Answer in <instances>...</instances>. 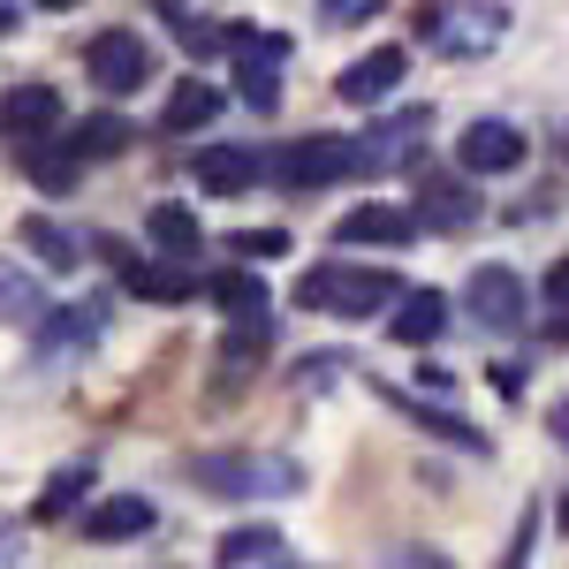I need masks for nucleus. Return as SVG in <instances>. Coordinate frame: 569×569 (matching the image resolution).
<instances>
[{
	"label": "nucleus",
	"instance_id": "f257e3e1",
	"mask_svg": "<svg viewBox=\"0 0 569 569\" xmlns=\"http://www.w3.org/2000/svg\"><path fill=\"white\" fill-rule=\"evenodd\" d=\"M190 486L228 493V501H273V493H297L305 471L289 456H259V448H228V456H190Z\"/></svg>",
	"mask_w": 569,
	"mask_h": 569
},
{
	"label": "nucleus",
	"instance_id": "f03ea898",
	"mask_svg": "<svg viewBox=\"0 0 569 569\" xmlns=\"http://www.w3.org/2000/svg\"><path fill=\"white\" fill-rule=\"evenodd\" d=\"M297 305L305 311H335V319H365V311L395 305V281L372 266H311L297 281Z\"/></svg>",
	"mask_w": 569,
	"mask_h": 569
},
{
	"label": "nucleus",
	"instance_id": "7ed1b4c3",
	"mask_svg": "<svg viewBox=\"0 0 569 569\" xmlns=\"http://www.w3.org/2000/svg\"><path fill=\"white\" fill-rule=\"evenodd\" d=\"M365 168V152H357L350 137H297V144H281V160H273V182L281 190H327V182H342Z\"/></svg>",
	"mask_w": 569,
	"mask_h": 569
},
{
	"label": "nucleus",
	"instance_id": "20e7f679",
	"mask_svg": "<svg viewBox=\"0 0 569 569\" xmlns=\"http://www.w3.org/2000/svg\"><path fill=\"white\" fill-rule=\"evenodd\" d=\"M228 61H236V84L251 107H273L281 99V61H289V39L281 31H228Z\"/></svg>",
	"mask_w": 569,
	"mask_h": 569
},
{
	"label": "nucleus",
	"instance_id": "39448f33",
	"mask_svg": "<svg viewBox=\"0 0 569 569\" xmlns=\"http://www.w3.org/2000/svg\"><path fill=\"white\" fill-rule=\"evenodd\" d=\"M463 305H471V327H493V335H509V327H525V281H517V266H471V289H463Z\"/></svg>",
	"mask_w": 569,
	"mask_h": 569
},
{
	"label": "nucleus",
	"instance_id": "423d86ee",
	"mask_svg": "<svg viewBox=\"0 0 569 569\" xmlns=\"http://www.w3.org/2000/svg\"><path fill=\"white\" fill-rule=\"evenodd\" d=\"M456 168L463 176H509V168H525V130L517 122H471V130L456 137Z\"/></svg>",
	"mask_w": 569,
	"mask_h": 569
},
{
	"label": "nucleus",
	"instance_id": "0eeeda50",
	"mask_svg": "<svg viewBox=\"0 0 569 569\" xmlns=\"http://www.w3.org/2000/svg\"><path fill=\"white\" fill-rule=\"evenodd\" d=\"M84 69H91V84L99 91H137L144 77H152V53H144V39L137 31H107V39H91V53H84Z\"/></svg>",
	"mask_w": 569,
	"mask_h": 569
},
{
	"label": "nucleus",
	"instance_id": "6e6552de",
	"mask_svg": "<svg viewBox=\"0 0 569 569\" xmlns=\"http://www.w3.org/2000/svg\"><path fill=\"white\" fill-rule=\"evenodd\" d=\"M53 122H61V91L53 84H16L0 99V137H16V144H46Z\"/></svg>",
	"mask_w": 569,
	"mask_h": 569
},
{
	"label": "nucleus",
	"instance_id": "1a4fd4ad",
	"mask_svg": "<svg viewBox=\"0 0 569 569\" xmlns=\"http://www.w3.org/2000/svg\"><path fill=\"white\" fill-rule=\"evenodd\" d=\"M402 69H410V53H402V46H372L365 61H350V69L335 77V91H342L350 107H380V99L402 84Z\"/></svg>",
	"mask_w": 569,
	"mask_h": 569
},
{
	"label": "nucleus",
	"instance_id": "9d476101",
	"mask_svg": "<svg viewBox=\"0 0 569 569\" xmlns=\"http://www.w3.org/2000/svg\"><path fill=\"white\" fill-rule=\"evenodd\" d=\"M144 531H152V501L144 493H107V501L84 509V539H99V547H122V539H144Z\"/></svg>",
	"mask_w": 569,
	"mask_h": 569
},
{
	"label": "nucleus",
	"instance_id": "9b49d317",
	"mask_svg": "<svg viewBox=\"0 0 569 569\" xmlns=\"http://www.w3.org/2000/svg\"><path fill=\"white\" fill-rule=\"evenodd\" d=\"M418 236V213L410 206H357V213L335 220V243L350 251V243H410Z\"/></svg>",
	"mask_w": 569,
	"mask_h": 569
},
{
	"label": "nucleus",
	"instance_id": "f8f14e48",
	"mask_svg": "<svg viewBox=\"0 0 569 569\" xmlns=\"http://www.w3.org/2000/svg\"><path fill=\"white\" fill-rule=\"evenodd\" d=\"M99 327H107V297H77V305L46 311L39 350H91V342H99Z\"/></svg>",
	"mask_w": 569,
	"mask_h": 569
},
{
	"label": "nucleus",
	"instance_id": "ddd939ff",
	"mask_svg": "<svg viewBox=\"0 0 569 569\" xmlns=\"http://www.w3.org/2000/svg\"><path fill=\"white\" fill-rule=\"evenodd\" d=\"M440 327H448V297L440 289H410V297H395V342H410V350H426L440 342Z\"/></svg>",
	"mask_w": 569,
	"mask_h": 569
},
{
	"label": "nucleus",
	"instance_id": "4468645a",
	"mask_svg": "<svg viewBox=\"0 0 569 569\" xmlns=\"http://www.w3.org/2000/svg\"><path fill=\"white\" fill-rule=\"evenodd\" d=\"M144 236H152V243H160L176 266L206 251V228H198V213H190V206H152V213H144Z\"/></svg>",
	"mask_w": 569,
	"mask_h": 569
},
{
	"label": "nucleus",
	"instance_id": "2eb2a0df",
	"mask_svg": "<svg viewBox=\"0 0 569 569\" xmlns=\"http://www.w3.org/2000/svg\"><path fill=\"white\" fill-rule=\"evenodd\" d=\"M380 402H388V410H402L410 426H426V433H440V440H456V448H471V456H486V433H479V426L448 418V410H433V402H410L402 388H380Z\"/></svg>",
	"mask_w": 569,
	"mask_h": 569
},
{
	"label": "nucleus",
	"instance_id": "dca6fc26",
	"mask_svg": "<svg viewBox=\"0 0 569 569\" xmlns=\"http://www.w3.org/2000/svg\"><path fill=\"white\" fill-rule=\"evenodd\" d=\"M418 198H426L418 228H471V220H479V198H471L456 176H426V190H418Z\"/></svg>",
	"mask_w": 569,
	"mask_h": 569
},
{
	"label": "nucleus",
	"instance_id": "f3484780",
	"mask_svg": "<svg viewBox=\"0 0 569 569\" xmlns=\"http://www.w3.org/2000/svg\"><path fill=\"white\" fill-rule=\"evenodd\" d=\"M220 114V84H198V77H182L168 91V114H160V137H182V130H206Z\"/></svg>",
	"mask_w": 569,
	"mask_h": 569
},
{
	"label": "nucleus",
	"instance_id": "a211bd4d",
	"mask_svg": "<svg viewBox=\"0 0 569 569\" xmlns=\"http://www.w3.org/2000/svg\"><path fill=\"white\" fill-rule=\"evenodd\" d=\"M259 176H266V168H259V152H251V144H220V152H206V160H198V182H206L213 198H228V190H251Z\"/></svg>",
	"mask_w": 569,
	"mask_h": 569
},
{
	"label": "nucleus",
	"instance_id": "6ab92c4d",
	"mask_svg": "<svg viewBox=\"0 0 569 569\" xmlns=\"http://www.w3.org/2000/svg\"><path fill=\"white\" fill-rule=\"evenodd\" d=\"M213 305L228 311L236 327H266V281L243 273V266H228V273H213Z\"/></svg>",
	"mask_w": 569,
	"mask_h": 569
},
{
	"label": "nucleus",
	"instance_id": "aec40b11",
	"mask_svg": "<svg viewBox=\"0 0 569 569\" xmlns=\"http://www.w3.org/2000/svg\"><path fill=\"white\" fill-rule=\"evenodd\" d=\"M0 319H8V327H46L39 273H23V266H8V259H0Z\"/></svg>",
	"mask_w": 569,
	"mask_h": 569
},
{
	"label": "nucleus",
	"instance_id": "412c9836",
	"mask_svg": "<svg viewBox=\"0 0 569 569\" xmlns=\"http://www.w3.org/2000/svg\"><path fill=\"white\" fill-rule=\"evenodd\" d=\"M213 562H220V569H243V562H281V531H273V525H243V531H220Z\"/></svg>",
	"mask_w": 569,
	"mask_h": 569
},
{
	"label": "nucleus",
	"instance_id": "4be33fe9",
	"mask_svg": "<svg viewBox=\"0 0 569 569\" xmlns=\"http://www.w3.org/2000/svg\"><path fill=\"white\" fill-rule=\"evenodd\" d=\"M84 493H91V463H61V471H53V479L39 486L31 517H39V525H53V517H69V509H77Z\"/></svg>",
	"mask_w": 569,
	"mask_h": 569
},
{
	"label": "nucleus",
	"instance_id": "5701e85b",
	"mask_svg": "<svg viewBox=\"0 0 569 569\" xmlns=\"http://www.w3.org/2000/svg\"><path fill=\"white\" fill-rule=\"evenodd\" d=\"M122 144H130V122H122V114H84V122L69 130V152H77V160H114Z\"/></svg>",
	"mask_w": 569,
	"mask_h": 569
},
{
	"label": "nucleus",
	"instance_id": "b1692460",
	"mask_svg": "<svg viewBox=\"0 0 569 569\" xmlns=\"http://www.w3.org/2000/svg\"><path fill=\"white\" fill-rule=\"evenodd\" d=\"M426 130V114H395V122H380L372 137H357V152H365V168H395L402 160V144Z\"/></svg>",
	"mask_w": 569,
	"mask_h": 569
},
{
	"label": "nucleus",
	"instance_id": "393cba45",
	"mask_svg": "<svg viewBox=\"0 0 569 569\" xmlns=\"http://www.w3.org/2000/svg\"><path fill=\"white\" fill-rule=\"evenodd\" d=\"M122 273H130V289L144 297V305H182V297L198 289L190 273H176V266H122Z\"/></svg>",
	"mask_w": 569,
	"mask_h": 569
},
{
	"label": "nucleus",
	"instance_id": "a878e982",
	"mask_svg": "<svg viewBox=\"0 0 569 569\" xmlns=\"http://www.w3.org/2000/svg\"><path fill=\"white\" fill-rule=\"evenodd\" d=\"M23 243H31V251H39V259L53 266V273H69V266H77V243H69V228H53L46 213L23 220Z\"/></svg>",
	"mask_w": 569,
	"mask_h": 569
},
{
	"label": "nucleus",
	"instance_id": "bb28decb",
	"mask_svg": "<svg viewBox=\"0 0 569 569\" xmlns=\"http://www.w3.org/2000/svg\"><path fill=\"white\" fill-rule=\"evenodd\" d=\"M228 251L236 259H289V228H243V236H228Z\"/></svg>",
	"mask_w": 569,
	"mask_h": 569
},
{
	"label": "nucleus",
	"instance_id": "cd10ccee",
	"mask_svg": "<svg viewBox=\"0 0 569 569\" xmlns=\"http://www.w3.org/2000/svg\"><path fill=\"white\" fill-rule=\"evenodd\" d=\"M182 46H190V53H228V31H220L213 16H190V23H182Z\"/></svg>",
	"mask_w": 569,
	"mask_h": 569
},
{
	"label": "nucleus",
	"instance_id": "c85d7f7f",
	"mask_svg": "<svg viewBox=\"0 0 569 569\" xmlns=\"http://www.w3.org/2000/svg\"><path fill=\"white\" fill-rule=\"evenodd\" d=\"M372 8H380V0H319L327 23H357V16H372Z\"/></svg>",
	"mask_w": 569,
	"mask_h": 569
},
{
	"label": "nucleus",
	"instance_id": "c756f323",
	"mask_svg": "<svg viewBox=\"0 0 569 569\" xmlns=\"http://www.w3.org/2000/svg\"><path fill=\"white\" fill-rule=\"evenodd\" d=\"M547 305H555V311H569V259H555V266H547Z\"/></svg>",
	"mask_w": 569,
	"mask_h": 569
},
{
	"label": "nucleus",
	"instance_id": "7c9ffc66",
	"mask_svg": "<svg viewBox=\"0 0 569 569\" xmlns=\"http://www.w3.org/2000/svg\"><path fill=\"white\" fill-rule=\"evenodd\" d=\"M547 433H555V448H569V395L547 410Z\"/></svg>",
	"mask_w": 569,
	"mask_h": 569
},
{
	"label": "nucleus",
	"instance_id": "2f4dec72",
	"mask_svg": "<svg viewBox=\"0 0 569 569\" xmlns=\"http://www.w3.org/2000/svg\"><path fill=\"white\" fill-rule=\"evenodd\" d=\"M395 569H456V562H448V555H426V547H410V555H402Z\"/></svg>",
	"mask_w": 569,
	"mask_h": 569
},
{
	"label": "nucleus",
	"instance_id": "473e14b6",
	"mask_svg": "<svg viewBox=\"0 0 569 569\" xmlns=\"http://www.w3.org/2000/svg\"><path fill=\"white\" fill-rule=\"evenodd\" d=\"M23 562V539H16V525H0V569Z\"/></svg>",
	"mask_w": 569,
	"mask_h": 569
},
{
	"label": "nucleus",
	"instance_id": "72a5a7b5",
	"mask_svg": "<svg viewBox=\"0 0 569 569\" xmlns=\"http://www.w3.org/2000/svg\"><path fill=\"white\" fill-rule=\"evenodd\" d=\"M555 342H569V311H562V319H555Z\"/></svg>",
	"mask_w": 569,
	"mask_h": 569
},
{
	"label": "nucleus",
	"instance_id": "f704fd0d",
	"mask_svg": "<svg viewBox=\"0 0 569 569\" xmlns=\"http://www.w3.org/2000/svg\"><path fill=\"white\" fill-rule=\"evenodd\" d=\"M8 23H16V8H0V39H8Z\"/></svg>",
	"mask_w": 569,
	"mask_h": 569
},
{
	"label": "nucleus",
	"instance_id": "c9c22d12",
	"mask_svg": "<svg viewBox=\"0 0 569 569\" xmlns=\"http://www.w3.org/2000/svg\"><path fill=\"white\" fill-rule=\"evenodd\" d=\"M39 8H77V0H39Z\"/></svg>",
	"mask_w": 569,
	"mask_h": 569
},
{
	"label": "nucleus",
	"instance_id": "e433bc0d",
	"mask_svg": "<svg viewBox=\"0 0 569 569\" xmlns=\"http://www.w3.org/2000/svg\"><path fill=\"white\" fill-rule=\"evenodd\" d=\"M562 531H569V493H562Z\"/></svg>",
	"mask_w": 569,
	"mask_h": 569
},
{
	"label": "nucleus",
	"instance_id": "4c0bfd02",
	"mask_svg": "<svg viewBox=\"0 0 569 569\" xmlns=\"http://www.w3.org/2000/svg\"><path fill=\"white\" fill-rule=\"evenodd\" d=\"M273 569H311V562H273Z\"/></svg>",
	"mask_w": 569,
	"mask_h": 569
},
{
	"label": "nucleus",
	"instance_id": "58836bf2",
	"mask_svg": "<svg viewBox=\"0 0 569 569\" xmlns=\"http://www.w3.org/2000/svg\"><path fill=\"white\" fill-rule=\"evenodd\" d=\"M562 160H569V130H562Z\"/></svg>",
	"mask_w": 569,
	"mask_h": 569
}]
</instances>
